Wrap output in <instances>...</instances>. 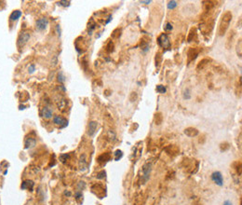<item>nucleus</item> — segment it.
Masks as SVG:
<instances>
[{"mask_svg":"<svg viewBox=\"0 0 242 205\" xmlns=\"http://www.w3.org/2000/svg\"><path fill=\"white\" fill-rule=\"evenodd\" d=\"M231 21H232V14H231L230 11L225 12L222 16V19H221V22L219 24V30H218L220 36H223L226 33V31L230 25Z\"/></svg>","mask_w":242,"mask_h":205,"instance_id":"f257e3e1","label":"nucleus"},{"mask_svg":"<svg viewBox=\"0 0 242 205\" xmlns=\"http://www.w3.org/2000/svg\"><path fill=\"white\" fill-rule=\"evenodd\" d=\"M30 33H28V32H22V33L20 34L19 37H18V41H17V45L19 48H23L24 45H25L28 41H29L30 39Z\"/></svg>","mask_w":242,"mask_h":205,"instance_id":"f03ea898","label":"nucleus"},{"mask_svg":"<svg viewBox=\"0 0 242 205\" xmlns=\"http://www.w3.org/2000/svg\"><path fill=\"white\" fill-rule=\"evenodd\" d=\"M158 43L161 48L163 49H170V42L168 36L166 34H161L158 38Z\"/></svg>","mask_w":242,"mask_h":205,"instance_id":"7ed1b4c3","label":"nucleus"},{"mask_svg":"<svg viewBox=\"0 0 242 205\" xmlns=\"http://www.w3.org/2000/svg\"><path fill=\"white\" fill-rule=\"evenodd\" d=\"M151 170H152L151 164L146 163V164L144 165V167H143V175H142V182H143V184H145L148 181L149 177H150Z\"/></svg>","mask_w":242,"mask_h":205,"instance_id":"20e7f679","label":"nucleus"},{"mask_svg":"<svg viewBox=\"0 0 242 205\" xmlns=\"http://www.w3.org/2000/svg\"><path fill=\"white\" fill-rule=\"evenodd\" d=\"M53 123L60 126L61 128H64V127L68 125V120L62 116H55L54 118H53Z\"/></svg>","mask_w":242,"mask_h":205,"instance_id":"39448f33","label":"nucleus"},{"mask_svg":"<svg viewBox=\"0 0 242 205\" xmlns=\"http://www.w3.org/2000/svg\"><path fill=\"white\" fill-rule=\"evenodd\" d=\"M211 180L217 186H222L223 185V177L220 172H214L211 174Z\"/></svg>","mask_w":242,"mask_h":205,"instance_id":"423d86ee","label":"nucleus"},{"mask_svg":"<svg viewBox=\"0 0 242 205\" xmlns=\"http://www.w3.org/2000/svg\"><path fill=\"white\" fill-rule=\"evenodd\" d=\"M35 25H37V29L38 31H44L49 25V21L46 18L38 19L35 23Z\"/></svg>","mask_w":242,"mask_h":205,"instance_id":"0eeeda50","label":"nucleus"},{"mask_svg":"<svg viewBox=\"0 0 242 205\" xmlns=\"http://www.w3.org/2000/svg\"><path fill=\"white\" fill-rule=\"evenodd\" d=\"M98 127V122L97 121H90L88 123V136H93L94 133L96 132Z\"/></svg>","mask_w":242,"mask_h":205,"instance_id":"6e6552de","label":"nucleus"},{"mask_svg":"<svg viewBox=\"0 0 242 205\" xmlns=\"http://www.w3.org/2000/svg\"><path fill=\"white\" fill-rule=\"evenodd\" d=\"M52 114H53V111L51 107L49 106H44L42 108L41 110V115L43 118H45L46 119H49L52 118Z\"/></svg>","mask_w":242,"mask_h":205,"instance_id":"1a4fd4ad","label":"nucleus"},{"mask_svg":"<svg viewBox=\"0 0 242 205\" xmlns=\"http://www.w3.org/2000/svg\"><path fill=\"white\" fill-rule=\"evenodd\" d=\"M35 186V183L32 181V180H25L22 183V186H21V188L22 189H28V190H31L33 189V187Z\"/></svg>","mask_w":242,"mask_h":205,"instance_id":"9d476101","label":"nucleus"},{"mask_svg":"<svg viewBox=\"0 0 242 205\" xmlns=\"http://www.w3.org/2000/svg\"><path fill=\"white\" fill-rule=\"evenodd\" d=\"M184 134H186L188 137H195L198 135V130L195 128L189 127V128L184 130Z\"/></svg>","mask_w":242,"mask_h":205,"instance_id":"9b49d317","label":"nucleus"},{"mask_svg":"<svg viewBox=\"0 0 242 205\" xmlns=\"http://www.w3.org/2000/svg\"><path fill=\"white\" fill-rule=\"evenodd\" d=\"M198 55V51L195 49H190L189 51H188V62L191 63L192 61L197 58V56Z\"/></svg>","mask_w":242,"mask_h":205,"instance_id":"f8f14e48","label":"nucleus"},{"mask_svg":"<svg viewBox=\"0 0 242 205\" xmlns=\"http://www.w3.org/2000/svg\"><path fill=\"white\" fill-rule=\"evenodd\" d=\"M87 160H86V156L85 155H82L80 157V160H79V168H80V171L84 172L85 170L87 169Z\"/></svg>","mask_w":242,"mask_h":205,"instance_id":"ddd939ff","label":"nucleus"},{"mask_svg":"<svg viewBox=\"0 0 242 205\" xmlns=\"http://www.w3.org/2000/svg\"><path fill=\"white\" fill-rule=\"evenodd\" d=\"M35 144H37V141H35V138H27L26 140H25V148L26 149H29V148H33V147H35Z\"/></svg>","mask_w":242,"mask_h":205,"instance_id":"4468645a","label":"nucleus"},{"mask_svg":"<svg viewBox=\"0 0 242 205\" xmlns=\"http://www.w3.org/2000/svg\"><path fill=\"white\" fill-rule=\"evenodd\" d=\"M21 16H22V11H21V10H14V11H12V13L10 14L9 20L10 21H17Z\"/></svg>","mask_w":242,"mask_h":205,"instance_id":"2eb2a0df","label":"nucleus"},{"mask_svg":"<svg viewBox=\"0 0 242 205\" xmlns=\"http://www.w3.org/2000/svg\"><path fill=\"white\" fill-rule=\"evenodd\" d=\"M156 91H158V93L164 94V93H166L167 89H166L165 86H163V85H158V86H156Z\"/></svg>","mask_w":242,"mask_h":205,"instance_id":"dca6fc26","label":"nucleus"},{"mask_svg":"<svg viewBox=\"0 0 242 205\" xmlns=\"http://www.w3.org/2000/svg\"><path fill=\"white\" fill-rule=\"evenodd\" d=\"M141 48H142V51H143L144 52H147L149 51V43L148 42L142 41L141 42Z\"/></svg>","mask_w":242,"mask_h":205,"instance_id":"f3484780","label":"nucleus"},{"mask_svg":"<svg viewBox=\"0 0 242 205\" xmlns=\"http://www.w3.org/2000/svg\"><path fill=\"white\" fill-rule=\"evenodd\" d=\"M162 115L160 114V113H158V114H156V116H155V121H156V125H160L162 122Z\"/></svg>","mask_w":242,"mask_h":205,"instance_id":"a211bd4d","label":"nucleus"},{"mask_svg":"<svg viewBox=\"0 0 242 205\" xmlns=\"http://www.w3.org/2000/svg\"><path fill=\"white\" fill-rule=\"evenodd\" d=\"M94 28H95V23H94V21L93 20H90V22L88 23V34H91V32L94 30Z\"/></svg>","mask_w":242,"mask_h":205,"instance_id":"6ab92c4d","label":"nucleus"},{"mask_svg":"<svg viewBox=\"0 0 242 205\" xmlns=\"http://www.w3.org/2000/svg\"><path fill=\"white\" fill-rule=\"evenodd\" d=\"M183 98L185 99V100H190L191 99V93H190L189 89H186L183 91Z\"/></svg>","mask_w":242,"mask_h":205,"instance_id":"aec40b11","label":"nucleus"},{"mask_svg":"<svg viewBox=\"0 0 242 205\" xmlns=\"http://www.w3.org/2000/svg\"><path fill=\"white\" fill-rule=\"evenodd\" d=\"M177 5H178V4H177L176 1H170L169 4H168V9H173L176 8Z\"/></svg>","mask_w":242,"mask_h":205,"instance_id":"412c9836","label":"nucleus"},{"mask_svg":"<svg viewBox=\"0 0 242 205\" xmlns=\"http://www.w3.org/2000/svg\"><path fill=\"white\" fill-rule=\"evenodd\" d=\"M122 156H123L122 151H121V150H116V153H115V160H118L120 158H122Z\"/></svg>","mask_w":242,"mask_h":205,"instance_id":"4be33fe9","label":"nucleus"},{"mask_svg":"<svg viewBox=\"0 0 242 205\" xmlns=\"http://www.w3.org/2000/svg\"><path fill=\"white\" fill-rule=\"evenodd\" d=\"M58 81L60 83H63L65 81V77H64V76H63V74H62V72H60L59 73V75H58Z\"/></svg>","mask_w":242,"mask_h":205,"instance_id":"5701e85b","label":"nucleus"},{"mask_svg":"<svg viewBox=\"0 0 242 205\" xmlns=\"http://www.w3.org/2000/svg\"><path fill=\"white\" fill-rule=\"evenodd\" d=\"M105 174H106L105 171H102V172H98V174H97V176H96V177H97L98 179H104V178L105 177Z\"/></svg>","mask_w":242,"mask_h":205,"instance_id":"b1692460","label":"nucleus"},{"mask_svg":"<svg viewBox=\"0 0 242 205\" xmlns=\"http://www.w3.org/2000/svg\"><path fill=\"white\" fill-rule=\"evenodd\" d=\"M58 5L62 6V7H69L70 6V1H60V2H58Z\"/></svg>","mask_w":242,"mask_h":205,"instance_id":"393cba45","label":"nucleus"},{"mask_svg":"<svg viewBox=\"0 0 242 205\" xmlns=\"http://www.w3.org/2000/svg\"><path fill=\"white\" fill-rule=\"evenodd\" d=\"M67 158H69V155H67V154H62V155H61V157H60V160L62 162H65Z\"/></svg>","mask_w":242,"mask_h":205,"instance_id":"a878e982","label":"nucleus"},{"mask_svg":"<svg viewBox=\"0 0 242 205\" xmlns=\"http://www.w3.org/2000/svg\"><path fill=\"white\" fill-rule=\"evenodd\" d=\"M136 99H137V93H131V94H130V100L131 101V102H135L136 101Z\"/></svg>","mask_w":242,"mask_h":205,"instance_id":"bb28decb","label":"nucleus"},{"mask_svg":"<svg viewBox=\"0 0 242 205\" xmlns=\"http://www.w3.org/2000/svg\"><path fill=\"white\" fill-rule=\"evenodd\" d=\"M195 29H192L191 32H190L189 37H188V39H187L188 42H191V41H192V37H195Z\"/></svg>","mask_w":242,"mask_h":205,"instance_id":"cd10ccee","label":"nucleus"},{"mask_svg":"<svg viewBox=\"0 0 242 205\" xmlns=\"http://www.w3.org/2000/svg\"><path fill=\"white\" fill-rule=\"evenodd\" d=\"M35 71V65H31L28 68V73L29 74H33Z\"/></svg>","mask_w":242,"mask_h":205,"instance_id":"c85d7f7f","label":"nucleus"},{"mask_svg":"<svg viewBox=\"0 0 242 205\" xmlns=\"http://www.w3.org/2000/svg\"><path fill=\"white\" fill-rule=\"evenodd\" d=\"M172 23H166V25H165V31H172Z\"/></svg>","mask_w":242,"mask_h":205,"instance_id":"c756f323","label":"nucleus"},{"mask_svg":"<svg viewBox=\"0 0 242 205\" xmlns=\"http://www.w3.org/2000/svg\"><path fill=\"white\" fill-rule=\"evenodd\" d=\"M108 52H112L113 51H114V44L112 43V42H109V44H108Z\"/></svg>","mask_w":242,"mask_h":205,"instance_id":"7c9ffc66","label":"nucleus"},{"mask_svg":"<svg viewBox=\"0 0 242 205\" xmlns=\"http://www.w3.org/2000/svg\"><path fill=\"white\" fill-rule=\"evenodd\" d=\"M159 57H160V54L159 53H158L156 55V63H158V65H159L160 63V59H159Z\"/></svg>","mask_w":242,"mask_h":205,"instance_id":"2f4dec72","label":"nucleus"},{"mask_svg":"<svg viewBox=\"0 0 242 205\" xmlns=\"http://www.w3.org/2000/svg\"><path fill=\"white\" fill-rule=\"evenodd\" d=\"M223 205H233V203L231 202L230 200H225V202L223 203Z\"/></svg>","mask_w":242,"mask_h":205,"instance_id":"473e14b6","label":"nucleus"},{"mask_svg":"<svg viewBox=\"0 0 242 205\" xmlns=\"http://www.w3.org/2000/svg\"><path fill=\"white\" fill-rule=\"evenodd\" d=\"M57 32H58L59 37H61V29H60V25H57Z\"/></svg>","mask_w":242,"mask_h":205,"instance_id":"72a5a7b5","label":"nucleus"},{"mask_svg":"<svg viewBox=\"0 0 242 205\" xmlns=\"http://www.w3.org/2000/svg\"><path fill=\"white\" fill-rule=\"evenodd\" d=\"M141 3H143V4H145V5H148V4H150L151 1L150 0H149V1H141Z\"/></svg>","mask_w":242,"mask_h":205,"instance_id":"f704fd0d","label":"nucleus"},{"mask_svg":"<svg viewBox=\"0 0 242 205\" xmlns=\"http://www.w3.org/2000/svg\"><path fill=\"white\" fill-rule=\"evenodd\" d=\"M111 20H112V15H109V17H108V20L106 21V23H109L110 22H111Z\"/></svg>","mask_w":242,"mask_h":205,"instance_id":"c9c22d12","label":"nucleus"},{"mask_svg":"<svg viewBox=\"0 0 242 205\" xmlns=\"http://www.w3.org/2000/svg\"><path fill=\"white\" fill-rule=\"evenodd\" d=\"M64 195H65V196H71V192H69V191H65V192H64Z\"/></svg>","mask_w":242,"mask_h":205,"instance_id":"e433bc0d","label":"nucleus"}]
</instances>
